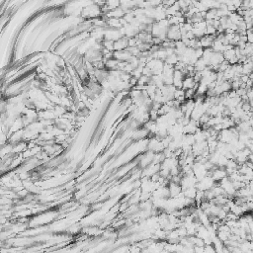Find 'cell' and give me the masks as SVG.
<instances>
[{
	"label": "cell",
	"instance_id": "6da1fadb",
	"mask_svg": "<svg viewBox=\"0 0 253 253\" xmlns=\"http://www.w3.org/2000/svg\"><path fill=\"white\" fill-rule=\"evenodd\" d=\"M181 38H182V35L180 32V27L170 26L167 31V40L172 42H177V41H180Z\"/></svg>",
	"mask_w": 253,
	"mask_h": 253
},
{
	"label": "cell",
	"instance_id": "7a4b0ae2",
	"mask_svg": "<svg viewBox=\"0 0 253 253\" xmlns=\"http://www.w3.org/2000/svg\"><path fill=\"white\" fill-rule=\"evenodd\" d=\"M197 84H198V83L195 82L193 77L186 76L184 78V80H183V87H182V89H183V90H188V89L195 88L197 86Z\"/></svg>",
	"mask_w": 253,
	"mask_h": 253
},
{
	"label": "cell",
	"instance_id": "3957f363",
	"mask_svg": "<svg viewBox=\"0 0 253 253\" xmlns=\"http://www.w3.org/2000/svg\"><path fill=\"white\" fill-rule=\"evenodd\" d=\"M194 67H195L196 72H202V71H204V70L208 67V65L205 63V62H204L202 58H200V59H198V62L195 63Z\"/></svg>",
	"mask_w": 253,
	"mask_h": 253
},
{
	"label": "cell",
	"instance_id": "277c9868",
	"mask_svg": "<svg viewBox=\"0 0 253 253\" xmlns=\"http://www.w3.org/2000/svg\"><path fill=\"white\" fill-rule=\"evenodd\" d=\"M223 54L224 60H227V62H229V60H231L233 58H235V57H236V54H235V48L226 50Z\"/></svg>",
	"mask_w": 253,
	"mask_h": 253
},
{
	"label": "cell",
	"instance_id": "5b68a950",
	"mask_svg": "<svg viewBox=\"0 0 253 253\" xmlns=\"http://www.w3.org/2000/svg\"><path fill=\"white\" fill-rule=\"evenodd\" d=\"M178 62H179V58H178L177 55L174 54L172 55H169V57H167L164 63L169 64V65H171V66H175V65L178 63Z\"/></svg>",
	"mask_w": 253,
	"mask_h": 253
},
{
	"label": "cell",
	"instance_id": "8992f818",
	"mask_svg": "<svg viewBox=\"0 0 253 253\" xmlns=\"http://www.w3.org/2000/svg\"><path fill=\"white\" fill-rule=\"evenodd\" d=\"M247 43L253 45V31H247Z\"/></svg>",
	"mask_w": 253,
	"mask_h": 253
},
{
	"label": "cell",
	"instance_id": "52a82bcc",
	"mask_svg": "<svg viewBox=\"0 0 253 253\" xmlns=\"http://www.w3.org/2000/svg\"><path fill=\"white\" fill-rule=\"evenodd\" d=\"M252 46H253V45H252Z\"/></svg>",
	"mask_w": 253,
	"mask_h": 253
}]
</instances>
